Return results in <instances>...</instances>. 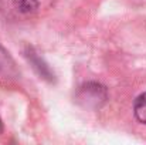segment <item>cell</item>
<instances>
[{"label":"cell","mask_w":146,"mask_h":145,"mask_svg":"<svg viewBox=\"0 0 146 145\" xmlns=\"http://www.w3.org/2000/svg\"><path fill=\"white\" fill-rule=\"evenodd\" d=\"M38 9L37 0H0V11L10 20L31 17Z\"/></svg>","instance_id":"obj_1"},{"label":"cell","mask_w":146,"mask_h":145,"mask_svg":"<svg viewBox=\"0 0 146 145\" xmlns=\"http://www.w3.org/2000/svg\"><path fill=\"white\" fill-rule=\"evenodd\" d=\"M106 98H108L106 88L98 83L84 84L82 87H80L77 97H75L78 104H81L85 108H92V110L101 108L105 104Z\"/></svg>","instance_id":"obj_2"},{"label":"cell","mask_w":146,"mask_h":145,"mask_svg":"<svg viewBox=\"0 0 146 145\" xmlns=\"http://www.w3.org/2000/svg\"><path fill=\"white\" fill-rule=\"evenodd\" d=\"M19 76V71L16 68V63L11 58V55L0 46V83H9L14 80Z\"/></svg>","instance_id":"obj_3"},{"label":"cell","mask_w":146,"mask_h":145,"mask_svg":"<svg viewBox=\"0 0 146 145\" xmlns=\"http://www.w3.org/2000/svg\"><path fill=\"white\" fill-rule=\"evenodd\" d=\"M26 55H27V58L30 60V63L33 64V67L36 68V71H37L43 78L50 80V81L54 78V74L51 73V70L48 68V65H47V64H46V63H44V61H43V60H41L36 53H33V50H31V48L27 51V54H26Z\"/></svg>","instance_id":"obj_4"},{"label":"cell","mask_w":146,"mask_h":145,"mask_svg":"<svg viewBox=\"0 0 146 145\" xmlns=\"http://www.w3.org/2000/svg\"><path fill=\"white\" fill-rule=\"evenodd\" d=\"M135 117L138 118L139 122L146 124V93L141 94L135 101Z\"/></svg>","instance_id":"obj_5"},{"label":"cell","mask_w":146,"mask_h":145,"mask_svg":"<svg viewBox=\"0 0 146 145\" xmlns=\"http://www.w3.org/2000/svg\"><path fill=\"white\" fill-rule=\"evenodd\" d=\"M0 127H1V124H0Z\"/></svg>","instance_id":"obj_6"}]
</instances>
